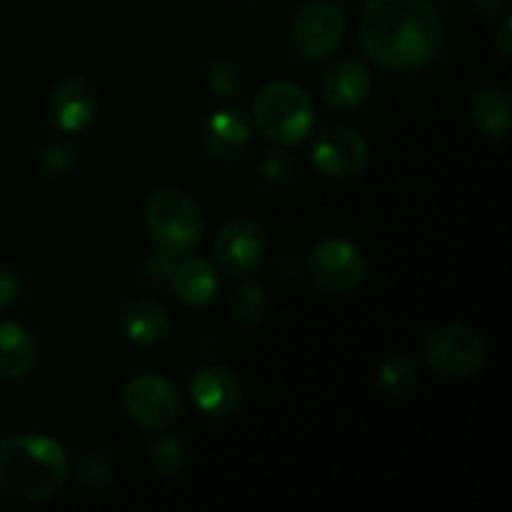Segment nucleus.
I'll list each match as a JSON object with an SVG mask.
<instances>
[{
  "instance_id": "obj_1",
  "label": "nucleus",
  "mask_w": 512,
  "mask_h": 512,
  "mask_svg": "<svg viewBox=\"0 0 512 512\" xmlns=\"http://www.w3.org/2000/svg\"><path fill=\"white\" fill-rule=\"evenodd\" d=\"M358 33L368 58L393 73L425 68L443 45V23L430 0H368Z\"/></svg>"
},
{
  "instance_id": "obj_2",
  "label": "nucleus",
  "mask_w": 512,
  "mask_h": 512,
  "mask_svg": "<svg viewBox=\"0 0 512 512\" xmlns=\"http://www.w3.org/2000/svg\"><path fill=\"white\" fill-rule=\"evenodd\" d=\"M70 460L63 445L40 433L10 435L0 443V490L15 500L40 503L63 490Z\"/></svg>"
},
{
  "instance_id": "obj_3",
  "label": "nucleus",
  "mask_w": 512,
  "mask_h": 512,
  "mask_svg": "<svg viewBox=\"0 0 512 512\" xmlns=\"http://www.w3.org/2000/svg\"><path fill=\"white\" fill-rule=\"evenodd\" d=\"M143 218L155 250L170 258H185L203 238V215L198 203L183 190L160 188L150 193Z\"/></svg>"
},
{
  "instance_id": "obj_4",
  "label": "nucleus",
  "mask_w": 512,
  "mask_h": 512,
  "mask_svg": "<svg viewBox=\"0 0 512 512\" xmlns=\"http://www.w3.org/2000/svg\"><path fill=\"white\" fill-rule=\"evenodd\" d=\"M255 128L278 145H298L315 123V103L308 90L290 80L268 83L253 103Z\"/></svg>"
},
{
  "instance_id": "obj_5",
  "label": "nucleus",
  "mask_w": 512,
  "mask_h": 512,
  "mask_svg": "<svg viewBox=\"0 0 512 512\" xmlns=\"http://www.w3.org/2000/svg\"><path fill=\"white\" fill-rule=\"evenodd\" d=\"M425 358L445 378L463 380L480 370L485 345L473 328L450 323L430 333V338L425 340Z\"/></svg>"
},
{
  "instance_id": "obj_6",
  "label": "nucleus",
  "mask_w": 512,
  "mask_h": 512,
  "mask_svg": "<svg viewBox=\"0 0 512 512\" xmlns=\"http://www.w3.org/2000/svg\"><path fill=\"white\" fill-rule=\"evenodd\" d=\"M308 273L325 293H350L360 288L368 273V260L358 245L343 238L323 240L313 248L308 260Z\"/></svg>"
},
{
  "instance_id": "obj_7",
  "label": "nucleus",
  "mask_w": 512,
  "mask_h": 512,
  "mask_svg": "<svg viewBox=\"0 0 512 512\" xmlns=\"http://www.w3.org/2000/svg\"><path fill=\"white\" fill-rule=\"evenodd\" d=\"M123 408L130 420L145 430H165L178 420L180 395L163 375L143 373L123 390Z\"/></svg>"
},
{
  "instance_id": "obj_8",
  "label": "nucleus",
  "mask_w": 512,
  "mask_h": 512,
  "mask_svg": "<svg viewBox=\"0 0 512 512\" xmlns=\"http://www.w3.org/2000/svg\"><path fill=\"white\" fill-rule=\"evenodd\" d=\"M348 18L330 0L308 3L293 20V45L305 60H325L345 38Z\"/></svg>"
},
{
  "instance_id": "obj_9",
  "label": "nucleus",
  "mask_w": 512,
  "mask_h": 512,
  "mask_svg": "<svg viewBox=\"0 0 512 512\" xmlns=\"http://www.w3.org/2000/svg\"><path fill=\"white\" fill-rule=\"evenodd\" d=\"M310 160L330 178H353L368 165V143L358 130L333 125L313 140Z\"/></svg>"
},
{
  "instance_id": "obj_10",
  "label": "nucleus",
  "mask_w": 512,
  "mask_h": 512,
  "mask_svg": "<svg viewBox=\"0 0 512 512\" xmlns=\"http://www.w3.org/2000/svg\"><path fill=\"white\" fill-rule=\"evenodd\" d=\"M265 248H268L265 233L253 220H233L215 238L213 255L220 270L243 278V275L255 273L260 268L265 258Z\"/></svg>"
},
{
  "instance_id": "obj_11",
  "label": "nucleus",
  "mask_w": 512,
  "mask_h": 512,
  "mask_svg": "<svg viewBox=\"0 0 512 512\" xmlns=\"http://www.w3.org/2000/svg\"><path fill=\"white\" fill-rule=\"evenodd\" d=\"M190 395L195 408L208 418H230L243 403V385L233 370L223 365H208L193 375Z\"/></svg>"
},
{
  "instance_id": "obj_12",
  "label": "nucleus",
  "mask_w": 512,
  "mask_h": 512,
  "mask_svg": "<svg viewBox=\"0 0 512 512\" xmlns=\"http://www.w3.org/2000/svg\"><path fill=\"white\" fill-rule=\"evenodd\" d=\"M98 95L85 78H68L53 90L48 103V118L63 133H83L95 118Z\"/></svg>"
},
{
  "instance_id": "obj_13",
  "label": "nucleus",
  "mask_w": 512,
  "mask_h": 512,
  "mask_svg": "<svg viewBox=\"0 0 512 512\" xmlns=\"http://www.w3.org/2000/svg\"><path fill=\"white\" fill-rule=\"evenodd\" d=\"M373 88L370 68L360 58H345L335 63L323 78V98L338 113L360 108Z\"/></svg>"
},
{
  "instance_id": "obj_14",
  "label": "nucleus",
  "mask_w": 512,
  "mask_h": 512,
  "mask_svg": "<svg viewBox=\"0 0 512 512\" xmlns=\"http://www.w3.org/2000/svg\"><path fill=\"white\" fill-rule=\"evenodd\" d=\"M250 125L248 113L240 108H220L210 113L203 123V148L218 160H233L245 153L250 143Z\"/></svg>"
},
{
  "instance_id": "obj_15",
  "label": "nucleus",
  "mask_w": 512,
  "mask_h": 512,
  "mask_svg": "<svg viewBox=\"0 0 512 512\" xmlns=\"http://www.w3.org/2000/svg\"><path fill=\"white\" fill-rule=\"evenodd\" d=\"M175 298L188 308H205L218 293V273L213 263L205 258H185L178 265H173L170 273Z\"/></svg>"
},
{
  "instance_id": "obj_16",
  "label": "nucleus",
  "mask_w": 512,
  "mask_h": 512,
  "mask_svg": "<svg viewBox=\"0 0 512 512\" xmlns=\"http://www.w3.org/2000/svg\"><path fill=\"white\" fill-rule=\"evenodd\" d=\"M123 335L135 345H158L170 335V315L155 300H133L120 313Z\"/></svg>"
},
{
  "instance_id": "obj_17",
  "label": "nucleus",
  "mask_w": 512,
  "mask_h": 512,
  "mask_svg": "<svg viewBox=\"0 0 512 512\" xmlns=\"http://www.w3.org/2000/svg\"><path fill=\"white\" fill-rule=\"evenodd\" d=\"M35 360H38V345L33 335L23 325L0 320V378H25L33 370Z\"/></svg>"
},
{
  "instance_id": "obj_18",
  "label": "nucleus",
  "mask_w": 512,
  "mask_h": 512,
  "mask_svg": "<svg viewBox=\"0 0 512 512\" xmlns=\"http://www.w3.org/2000/svg\"><path fill=\"white\" fill-rule=\"evenodd\" d=\"M470 120L485 138H503L512 123L510 98L498 88H485L470 103Z\"/></svg>"
},
{
  "instance_id": "obj_19",
  "label": "nucleus",
  "mask_w": 512,
  "mask_h": 512,
  "mask_svg": "<svg viewBox=\"0 0 512 512\" xmlns=\"http://www.w3.org/2000/svg\"><path fill=\"white\" fill-rule=\"evenodd\" d=\"M418 365L408 355H395L380 368V388L390 398H408L418 385Z\"/></svg>"
},
{
  "instance_id": "obj_20",
  "label": "nucleus",
  "mask_w": 512,
  "mask_h": 512,
  "mask_svg": "<svg viewBox=\"0 0 512 512\" xmlns=\"http://www.w3.org/2000/svg\"><path fill=\"white\" fill-rule=\"evenodd\" d=\"M268 308V295L258 283H245L230 298V315L240 325H258Z\"/></svg>"
},
{
  "instance_id": "obj_21",
  "label": "nucleus",
  "mask_w": 512,
  "mask_h": 512,
  "mask_svg": "<svg viewBox=\"0 0 512 512\" xmlns=\"http://www.w3.org/2000/svg\"><path fill=\"white\" fill-rule=\"evenodd\" d=\"M185 450L180 440L173 435H160L155 443L150 445V468L160 475V478H175L183 470Z\"/></svg>"
},
{
  "instance_id": "obj_22",
  "label": "nucleus",
  "mask_w": 512,
  "mask_h": 512,
  "mask_svg": "<svg viewBox=\"0 0 512 512\" xmlns=\"http://www.w3.org/2000/svg\"><path fill=\"white\" fill-rule=\"evenodd\" d=\"M208 85L218 98H233L243 88V68L235 60H218L210 65Z\"/></svg>"
},
{
  "instance_id": "obj_23",
  "label": "nucleus",
  "mask_w": 512,
  "mask_h": 512,
  "mask_svg": "<svg viewBox=\"0 0 512 512\" xmlns=\"http://www.w3.org/2000/svg\"><path fill=\"white\" fill-rule=\"evenodd\" d=\"M75 160H78L75 145L65 143V140H55V143L45 145L43 155H40V168H43L48 178H60V175H65L73 168Z\"/></svg>"
},
{
  "instance_id": "obj_24",
  "label": "nucleus",
  "mask_w": 512,
  "mask_h": 512,
  "mask_svg": "<svg viewBox=\"0 0 512 512\" xmlns=\"http://www.w3.org/2000/svg\"><path fill=\"white\" fill-rule=\"evenodd\" d=\"M75 475H78L80 483L88 485V488H100V485H105L113 478V463H110L105 455L88 453L78 460V465H75Z\"/></svg>"
},
{
  "instance_id": "obj_25",
  "label": "nucleus",
  "mask_w": 512,
  "mask_h": 512,
  "mask_svg": "<svg viewBox=\"0 0 512 512\" xmlns=\"http://www.w3.org/2000/svg\"><path fill=\"white\" fill-rule=\"evenodd\" d=\"M295 173V160L283 150H270L260 163V175L268 185H285Z\"/></svg>"
},
{
  "instance_id": "obj_26",
  "label": "nucleus",
  "mask_w": 512,
  "mask_h": 512,
  "mask_svg": "<svg viewBox=\"0 0 512 512\" xmlns=\"http://www.w3.org/2000/svg\"><path fill=\"white\" fill-rule=\"evenodd\" d=\"M20 293V280L13 270L0 268V310H5L8 305L15 303Z\"/></svg>"
},
{
  "instance_id": "obj_27",
  "label": "nucleus",
  "mask_w": 512,
  "mask_h": 512,
  "mask_svg": "<svg viewBox=\"0 0 512 512\" xmlns=\"http://www.w3.org/2000/svg\"><path fill=\"white\" fill-rule=\"evenodd\" d=\"M170 255H165V253H155L153 258H148L145 260V268H148V273H150V278H155V280H163V278H170V273H173V263H170Z\"/></svg>"
},
{
  "instance_id": "obj_28",
  "label": "nucleus",
  "mask_w": 512,
  "mask_h": 512,
  "mask_svg": "<svg viewBox=\"0 0 512 512\" xmlns=\"http://www.w3.org/2000/svg\"><path fill=\"white\" fill-rule=\"evenodd\" d=\"M495 45H498V50L503 58H510L512 55V18L510 15H505L503 23H500L498 35H495Z\"/></svg>"
},
{
  "instance_id": "obj_29",
  "label": "nucleus",
  "mask_w": 512,
  "mask_h": 512,
  "mask_svg": "<svg viewBox=\"0 0 512 512\" xmlns=\"http://www.w3.org/2000/svg\"><path fill=\"white\" fill-rule=\"evenodd\" d=\"M475 5H478L485 15H498L508 8V0H475Z\"/></svg>"
}]
</instances>
